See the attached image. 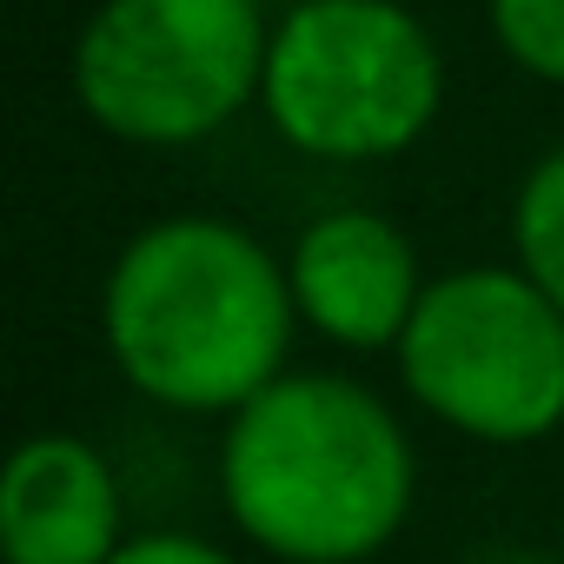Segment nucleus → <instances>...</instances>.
Wrapping results in <instances>:
<instances>
[{"label":"nucleus","instance_id":"9","mask_svg":"<svg viewBox=\"0 0 564 564\" xmlns=\"http://www.w3.org/2000/svg\"><path fill=\"white\" fill-rule=\"evenodd\" d=\"M485 21L518 74L564 87V0H485Z\"/></svg>","mask_w":564,"mask_h":564},{"label":"nucleus","instance_id":"2","mask_svg":"<svg viewBox=\"0 0 564 564\" xmlns=\"http://www.w3.org/2000/svg\"><path fill=\"white\" fill-rule=\"evenodd\" d=\"M219 505L279 564H366L419 505L399 412L346 372H279L219 432Z\"/></svg>","mask_w":564,"mask_h":564},{"label":"nucleus","instance_id":"8","mask_svg":"<svg viewBox=\"0 0 564 564\" xmlns=\"http://www.w3.org/2000/svg\"><path fill=\"white\" fill-rule=\"evenodd\" d=\"M511 259L564 306V147L538 153L511 193Z\"/></svg>","mask_w":564,"mask_h":564},{"label":"nucleus","instance_id":"1","mask_svg":"<svg viewBox=\"0 0 564 564\" xmlns=\"http://www.w3.org/2000/svg\"><path fill=\"white\" fill-rule=\"evenodd\" d=\"M293 333L300 306L286 259L219 213H166L140 226L100 286L113 372L186 419H226L265 392L286 372Z\"/></svg>","mask_w":564,"mask_h":564},{"label":"nucleus","instance_id":"7","mask_svg":"<svg viewBox=\"0 0 564 564\" xmlns=\"http://www.w3.org/2000/svg\"><path fill=\"white\" fill-rule=\"evenodd\" d=\"M127 544V505L107 452L80 432H34L0 478L8 564H107Z\"/></svg>","mask_w":564,"mask_h":564},{"label":"nucleus","instance_id":"3","mask_svg":"<svg viewBox=\"0 0 564 564\" xmlns=\"http://www.w3.org/2000/svg\"><path fill=\"white\" fill-rule=\"evenodd\" d=\"M445 61L405 0H300L272 21L259 113L306 160L372 166L432 133Z\"/></svg>","mask_w":564,"mask_h":564},{"label":"nucleus","instance_id":"5","mask_svg":"<svg viewBox=\"0 0 564 564\" xmlns=\"http://www.w3.org/2000/svg\"><path fill=\"white\" fill-rule=\"evenodd\" d=\"M405 399L471 445H538L564 425V306L511 265H452L399 339Z\"/></svg>","mask_w":564,"mask_h":564},{"label":"nucleus","instance_id":"4","mask_svg":"<svg viewBox=\"0 0 564 564\" xmlns=\"http://www.w3.org/2000/svg\"><path fill=\"white\" fill-rule=\"evenodd\" d=\"M259 0H100L74 41V100L120 147H199L265 87Z\"/></svg>","mask_w":564,"mask_h":564},{"label":"nucleus","instance_id":"10","mask_svg":"<svg viewBox=\"0 0 564 564\" xmlns=\"http://www.w3.org/2000/svg\"><path fill=\"white\" fill-rule=\"evenodd\" d=\"M107 564H239V557L193 531H127V544Z\"/></svg>","mask_w":564,"mask_h":564},{"label":"nucleus","instance_id":"6","mask_svg":"<svg viewBox=\"0 0 564 564\" xmlns=\"http://www.w3.org/2000/svg\"><path fill=\"white\" fill-rule=\"evenodd\" d=\"M300 326L346 352H399L432 272L419 265V246L399 219L372 206H333L300 226L286 252Z\"/></svg>","mask_w":564,"mask_h":564},{"label":"nucleus","instance_id":"11","mask_svg":"<svg viewBox=\"0 0 564 564\" xmlns=\"http://www.w3.org/2000/svg\"><path fill=\"white\" fill-rule=\"evenodd\" d=\"M405 8H432V0H405Z\"/></svg>","mask_w":564,"mask_h":564}]
</instances>
